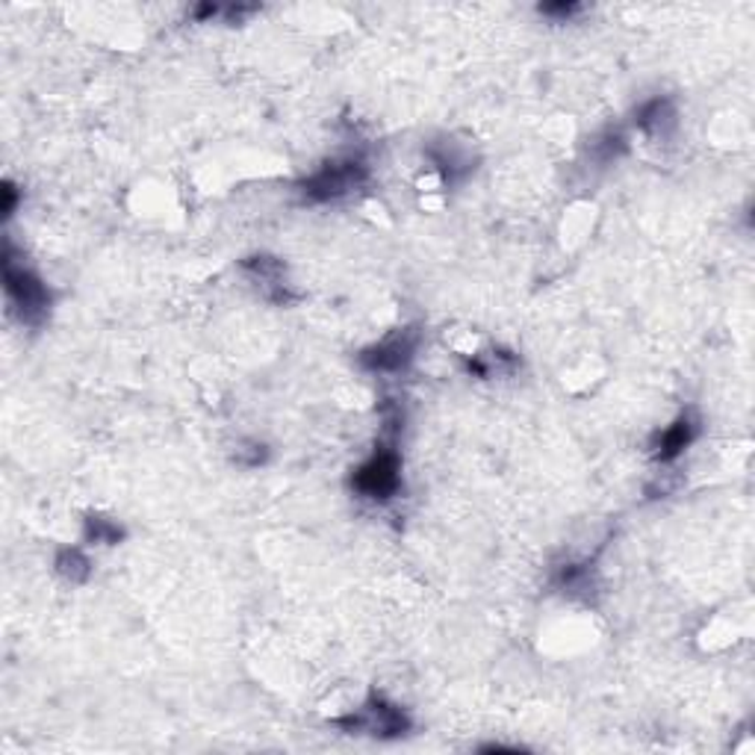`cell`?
Segmentation results:
<instances>
[{"mask_svg": "<svg viewBox=\"0 0 755 755\" xmlns=\"http://www.w3.org/2000/svg\"><path fill=\"white\" fill-rule=\"evenodd\" d=\"M693 437H696V423H693L691 416H682L679 423L670 425V428L661 434V440H658V451H656L658 460H673L684 446H691Z\"/></svg>", "mask_w": 755, "mask_h": 755, "instance_id": "cell-6", "label": "cell"}, {"mask_svg": "<svg viewBox=\"0 0 755 755\" xmlns=\"http://www.w3.org/2000/svg\"><path fill=\"white\" fill-rule=\"evenodd\" d=\"M56 570L68 582H86L89 578V557L83 555L81 549H63L56 557Z\"/></svg>", "mask_w": 755, "mask_h": 755, "instance_id": "cell-7", "label": "cell"}, {"mask_svg": "<svg viewBox=\"0 0 755 755\" xmlns=\"http://www.w3.org/2000/svg\"><path fill=\"white\" fill-rule=\"evenodd\" d=\"M86 534H89V540H95V543H118L125 531L118 529L116 522L104 520V517H92L89 525H86Z\"/></svg>", "mask_w": 755, "mask_h": 755, "instance_id": "cell-8", "label": "cell"}, {"mask_svg": "<svg viewBox=\"0 0 755 755\" xmlns=\"http://www.w3.org/2000/svg\"><path fill=\"white\" fill-rule=\"evenodd\" d=\"M12 210H15V187L3 183V216H12Z\"/></svg>", "mask_w": 755, "mask_h": 755, "instance_id": "cell-9", "label": "cell"}, {"mask_svg": "<svg viewBox=\"0 0 755 755\" xmlns=\"http://www.w3.org/2000/svg\"><path fill=\"white\" fill-rule=\"evenodd\" d=\"M416 349V333L398 331L393 337H387L384 342H378L375 349H369L363 354V366L375 369V372H398L405 369L414 358Z\"/></svg>", "mask_w": 755, "mask_h": 755, "instance_id": "cell-5", "label": "cell"}, {"mask_svg": "<svg viewBox=\"0 0 755 755\" xmlns=\"http://www.w3.org/2000/svg\"><path fill=\"white\" fill-rule=\"evenodd\" d=\"M337 726L349 729L351 735H375V737H398L407 732V717L405 711L390 705L384 700L369 702L366 709H360L358 714H351L345 720H337Z\"/></svg>", "mask_w": 755, "mask_h": 755, "instance_id": "cell-3", "label": "cell"}, {"mask_svg": "<svg viewBox=\"0 0 755 755\" xmlns=\"http://www.w3.org/2000/svg\"><path fill=\"white\" fill-rule=\"evenodd\" d=\"M398 455L390 449L375 451V458L366 460L354 472V487L369 499H390L398 490Z\"/></svg>", "mask_w": 755, "mask_h": 755, "instance_id": "cell-4", "label": "cell"}, {"mask_svg": "<svg viewBox=\"0 0 755 755\" xmlns=\"http://www.w3.org/2000/svg\"><path fill=\"white\" fill-rule=\"evenodd\" d=\"M3 287H7V296H10L15 313L21 316V322L39 325L45 319L47 307H51V293L33 272L12 260L10 248L3 252Z\"/></svg>", "mask_w": 755, "mask_h": 755, "instance_id": "cell-1", "label": "cell"}, {"mask_svg": "<svg viewBox=\"0 0 755 755\" xmlns=\"http://www.w3.org/2000/svg\"><path fill=\"white\" fill-rule=\"evenodd\" d=\"M366 178V166L358 160H337L319 169L313 178L305 183V195L313 201H333L349 195Z\"/></svg>", "mask_w": 755, "mask_h": 755, "instance_id": "cell-2", "label": "cell"}]
</instances>
